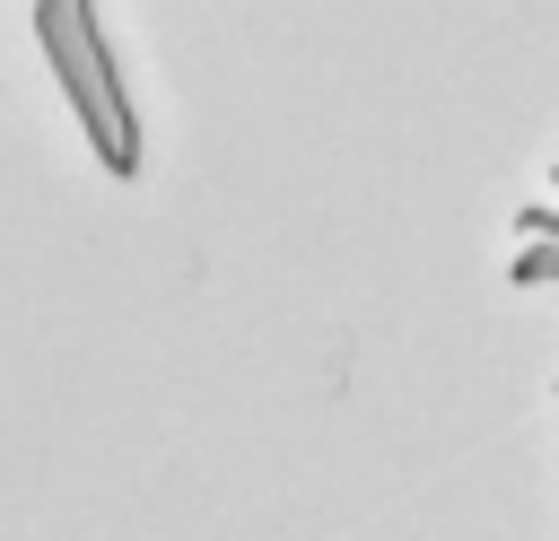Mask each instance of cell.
<instances>
[{
  "instance_id": "6da1fadb",
  "label": "cell",
  "mask_w": 559,
  "mask_h": 541,
  "mask_svg": "<svg viewBox=\"0 0 559 541\" xmlns=\"http://www.w3.org/2000/svg\"><path fill=\"white\" fill-rule=\"evenodd\" d=\"M524 227H533V236H559L550 209H524ZM524 279H559V253H524Z\"/></svg>"
}]
</instances>
